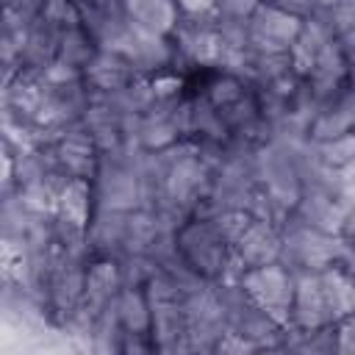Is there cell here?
Returning <instances> with one entry per match:
<instances>
[{
  "label": "cell",
  "instance_id": "cell-9",
  "mask_svg": "<svg viewBox=\"0 0 355 355\" xmlns=\"http://www.w3.org/2000/svg\"><path fill=\"white\" fill-rule=\"evenodd\" d=\"M305 83H308V89H311V94H313V100H316L319 105L327 103V100L336 97L344 86L352 83V67H349V61H347V55H344V50H341V44H338V39L327 42V44L319 50L316 64H313V69L308 72Z\"/></svg>",
  "mask_w": 355,
  "mask_h": 355
},
{
  "label": "cell",
  "instance_id": "cell-18",
  "mask_svg": "<svg viewBox=\"0 0 355 355\" xmlns=\"http://www.w3.org/2000/svg\"><path fill=\"white\" fill-rule=\"evenodd\" d=\"M319 280H322V291H324L327 308L333 313V322L355 313V277L349 272H344L338 263H333L319 272Z\"/></svg>",
  "mask_w": 355,
  "mask_h": 355
},
{
  "label": "cell",
  "instance_id": "cell-1",
  "mask_svg": "<svg viewBox=\"0 0 355 355\" xmlns=\"http://www.w3.org/2000/svg\"><path fill=\"white\" fill-rule=\"evenodd\" d=\"M175 244H178V255L183 258V263L194 269L200 277L216 283L227 275L230 261H233V247L214 219L189 216L175 230Z\"/></svg>",
  "mask_w": 355,
  "mask_h": 355
},
{
  "label": "cell",
  "instance_id": "cell-5",
  "mask_svg": "<svg viewBox=\"0 0 355 355\" xmlns=\"http://www.w3.org/2000/svg\"><path fill=\"white\" fill-rule=\"evenodd\" d=\"M186 308V338H189V349H211L216 347V341L230 330L222 302L216 297L214 283H208L200 291L186 294L183 300Z\"/></svg>",
  "mask_w": 355,
  "mask_h": 355
},
{
  "label": "cell",
  "instance_id": "cell-12",
  "mask_svg": "<svg viewBox=\"0 0 355 355\" xmlns=\"http://www.w3.org/2000/svg\"><path fill=\"white\" fill-rule=\"evenodd\" d=\"M136 78L141 75L136 72L130 58L105 47H100L94 58L83 67V80L89 83L92 92H119V89H128Z\"/></svg>",
  "mask_w": 355,
  "mask_h": 355
},
{
  "label": "cell",
  "instance_id": "cell-27",
  "mask_svg": "<svg viewBox=\"0 0 355 355\" xmlns=\"http://www.w3.org/2000/svg\"><path fill=\"white\" fill-rule=\"evenodd\" d=\"M341 239H344L349 247H355V211L347 214V222H344V227H341Z\"/></svg>",
  "mask_w": 355,
  "mask_h": 355
},
{
  "label": "cell",
  "instance_id": "cell-10",
  "mask_svg": "<svg viewBox=\"0 0 355 355\" xmlns=\"http://www.w3.org/2000/svg\"><path fill=\"white\" fill-rule=\"evenodd\" d=\"M336 324L333 313L327 308L319 272H300L294 280V300H291V322L294 330H316Z\"/></svg>",
  "mask_w": 355,
  "mask_h": 355
},
{
  "label": "cell",
  "instance_id": "cell-22",
  "mask_svg": "<svg viewBox=\"0 0 355 355\" xmlns=\"http://www.w3.org/2000/svg\"><path fill=\"white\" fill-rule=\"evenodd\" d=\"M327 17H330V22H333L336 36L352 31V28H355V0H336V3L327 8Z\"/></svg>",
  "mask_w": 355,
  "mask_h": 355
},
{
  "label": "cell",
  "instance_id": "cell-2",
  "mask_svg": "<svg viewBox=\"0 0 355 355\" xmlns=\"http://www.w3.org/2000/svg\"><path fill=\"white\" fill-rule=\"evenodd\" d=\"M283 230V250H280V263L288 266L294 275L300 272H322L333 263L341 261L344 252V239L316 230L305 222H300L291 211V216L286 219Z\"/></svg>",
  "mask_w": 355,
  "mask_h": 355
},
{
  "label": "cell",
  "instance_id": "cell-6",
  "mask_svg": "<svg viewBox=\"0 0 355 355\" xmlns=\"http://www.w3.org/2000/svg\"><path fill=\"white\" fill-rule=\"evenodd\" d=\"M280 250H283V230L266 219L250 216V222L233 241V261L241 269H252V266L275 263L280 258Z\"/></svg>",
  "mask_w": 355,
  "mask_h": 355
},
{
  "label": "cell",
  "instance_id": "cell-13",
  "mask_svg": "<svg viewBox=\"0 0 355 355\" xmlns=\"http://www.w3.org/2000/svg\"><path fill=\"white\" fill-rule=\"evenodd\" d=\"M347 214L349 208L333 197V194H324L319 189H302L297 205H294V216L316 230H324V233H333V236H341V227L347 222Z\"/></svg>",
  "mask_w": 355,
  "mask_h": 355
},
{
  "label": "cell",
  "instance_id": "cell-17",
  "mask_svg": "<svg viewBox=\"0 0 355 355\" xmlns=\"http://www.w3.org/2000/svg\"><path fill=\"white\" fill-rule=\"evenodd\" d=\"M116 311H119L125 333L150 336V330H153V308H150V297H147L144 286H122V291L116 294Z\"/></svg>",
  "mask_w": 355,
  "mask_h": 355
},
{
  "label": "cell",
  "instance_id": "cell-8",
  "mask_svg": "<svg viewBox=\"0 0 355 355\" xmlns=\"http://www.w3.org/2000/svg\"><path fill=\"white\" fill-rule=\"evenodd\" d=\"M58 169L67 172L69 178H83V180H94L97 166H100V150L94 144V139L89 136V130L83 128V122L69 125L53 144Z\"/></svg>",
  "mask_w": 355,
  "mask_h": 355
},
{
  "label": "cell",
  "instance_id": "cell-4",
  "mask_svg": "<svg viewBox=\"0 0 355 355\" xmlns=\"http://www.w3.org/2000/svg\"><path fill=\"white\" fill-rule=\"evenodd\" d=\"M302 19L300 14L263 0L252 17H250V50L255 53H288V47L294 44V39L302 31Z\"/></svg>",
  "mask_w": 355,
  "mask_h": 355
},
{
  "label": "cell",
  "instance_id": "cell-20",
  "mask_svg": "<svg viewBox=\"0 0 355 355\" xmlns=\"http://www.w3.org/2000/svg\"><path fill=\"white\" fill-rule=\"evenodd\" d=\"M97 50H100V44L94 42V36L83 25L64 31L61 39H58V58L72 64V67H78V69H83L94 58Z\"/></svg>",
  "mask_w": 355,
  "mask_h": 355
},
{
  "label": "cell",
  "instance_id": "cell-16",
  "mask_svg": "<svg viewBox=\"0 0 355 355\" xmlns=\"http://www.w3.org/2000/svg\"><path fill=\"white\" fill-rule=\"evenodd\" d=\"M122 291V272L116 258H92L86 266V305L100 311Z\"/></svg>",
  "mask_w": 355,
  "mask_h": 355
},
{
  "label": "cell",
  "instance_id": "cell-11",
  "mask_svg": "<svg viewBox=\"0 0 355 355\" xmlns=\"http://www.w3.org/2000/svg\"><path fill=\"white\" fill-rule=\"evenodd\" d=\"M349 130H355V80L316 108V116L311 119V128H308V139L330 141Z\"/></svg>",
  "mask_w": 355,
  "mask_h": 355
},
{
  "label": "cell",
  "instance_id": "cell-21",
  "mask_svg": "<svg viewBox=\"0 0 355 355\" xmlns=\"http://www.w3.org/2000/svg\"><path fill=\"white\" fill-rule=\"evenodd\" d=\"M316 147V155L327 164V166H347V164H355V130L344 133V136H336L330 141H313Z\"/></svg>",
  "mask_w": 355,
  "mask_h": 355
},
{
  "label": "cell",
  "instance_id": "cell-26",
  "mask_svg": "<svg viewBox=\"0 0 355 355\" xmlns=\"http://www.w3.org/2000/svg\"><path fill=\"white\" fill-rule=\"evenodd\" d=\"M338 44H341V50H344V55H347V61L352 67V75H355V28L347 31V33H341L338 36Z\"/></svg>",
  "mask_w": 355,
  "mask_h": 355
},
{
  "label": "cell",
  "instance_id": "cell-3",
  "mask_svg": "<svg viewBox=\"0 0 355 355\" xmlns=\"http://www.w3.org/2000/svg\"><path fill=\"white\" fill-rule=\"evenodd\" d=\"M294 280L297 275L283 266L280 261L244 269L239 283L247 288V294L283 327L291 322V300H294Z\"/></svg>",
  "mask_w": 355,
  "mask_h": 355
},
{
  "label": "cell",
  "instance_id": "cell-15",
  "mask_svg": "<svg viewBox=\"0 0 355 355\" xmlns=\"http://www.w3.org/2000/svg\"><path fill=\"white\" fill-rule=\"evenodd\" d=\"M128 19L150 33L172 36L180 22V8L175 0H122Z\"/></svg>",
  "mask_w": 355,
  "mask_h": 355
},
{
  "label": "cell",
  "instance_id": "cell-14",
  "mask_svg": "<svg viewBox=\"0 0 355 355\" xmlns=\"http://www.w3.org/2000/svg\"><path fill=\"white\" fill-rule=\"evenodd\" d=\"M128 211L94 208L89 222V252L92 258H119L125 244Z\"/></svg>",
  "mask_w": 355,
  "mask_h": 355
},
{
  "label": "cell",
  "instance_id": "cell-7",
  "mask_svg": "<svg viewBox=\"0 0 355 355\" xmlns=\"http://www.w3.org/2000/svg\"><path fill=\"white\" fill-rule=\"evenodd\" d=\"M186 97V94H183ZM155 100L136 125V141L144 150H166L183 139V122H180V100Z\"/></svg>",
  "mask_w": 355,
  "mask_h": 355
},
{
  "label": "cell",
  "instance_id": "cell-24",
  "mask_svg": "<svg viewBox=\"0 0 355 355\" xmlns=\"http://www.w3.org/2000/svg\"><path fill=\"white\" fill-rule=\"evenodd\" d=\"M336 352H355V313L336 322Z\"/></svg>",
  "mask_w": 355,
  "mask_h": 355
},
{
  "label": "cell",
  "instance_id": "cell-23",
  "mask_svg": "<svg viewBox=\"0 0 355 355\" xmlns=\"http://www.w3.org/2000/svg\"><path fill=\"white\" fill-rule=\"evenodd\" d=\"M263 0H216V17L222 19H250Z\"/></svg>",
  "mask_w": 355,
  "mask_h": 355
},
{
  "label": "cell",
  "instance_id": "cell-25",
  "mask_svg": "<svg viewBox=\"0 0 355 355\" xmlns=\"http://www.w3.org/2000/svg\"><path fill=\"white\" fill-rule=\"evenodd\" d=\"M180 14L186 17H208L216 14V0H175Z\"/></svg>",
  "mask_w": 355,
  "mask_h": 355
},
{
  "label": "cell",
  "instance_id": "cell-19",
  "mask_svg": "<svg viewBox=\"0 0 355 355\" xmlns=\"http://www.w3.org/2000/svg\"><path fill=\"white\" fill-rule=\"evenodd\" d=\"M92 214H94V186L92 180H83V178H72L61 197H58V205H55V216L61 219H69L80 227L89 230V222H92Z\"/></svg>",
  "mask_w": 355,
  "mask_h": 355
}]
</instances>
